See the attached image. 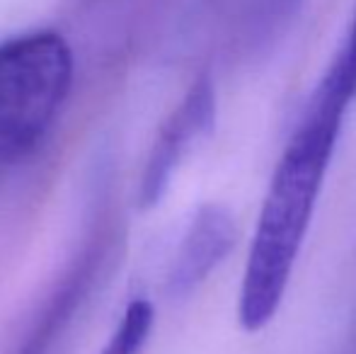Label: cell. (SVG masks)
<instances>
[{
	"instance_id": "cell-2",
	"label": "cell",
	"mask_w": 356,
	"mask_h": 354,
	"mask_svg": "<svg viewBox=\"0 0 356 354\" xmlns=\"http://www.w3.org/2000/svg\"><path fill=\"white\" fill-rule=\"evenodd\" d=\"M73 83V51L56 32L19 34L0 44V166L44 138Z\"/></svg>"
},
{
	"instance_id": "cell-1",
	"label": "cell",
	"mask_w": 356,
	"mask_h": 354,
	"mask_svg": "<svg viewBox=\"0 0 356 354\" xmlns=\"http://www.w3.org/2000/svg\"><path fill=\"white\" fill-rule=\"evenodd\" d=\"M352 102L354 97L339 83L320 78L274 168L240 284L243 330L267 328L282 306Z\"/></svg>"
},
{
	"instance_id": "cell-5",
	"label": "cell",
	"mask_w": 356,
	"mask_h": 354,
	"mask_svg": "<svg viewBox=\"0 0 356 354\" xmlns=\"http://www.w3.org/2000/svg\"><path fill=\"white\" fill-rule=\"evenodd\" d=\"M238 243L235 218L223 204H204L194 214L168 274V293L184 298L209 279Z\"/></svg>"
},
{
	"instance_id": "cell-3",
	"label": "cell",
	"mask_w": 356,
	"mask_h": 354,
	"mask_svg": "<svg viewBox=\"0 0 356 354\" xmlns=\"http://www.w3.org/2000/svg\"><path fill=\"white\" fill-rule=\"evenodd\" d=\"M216 122V90L209 76H199L182 97V102L163 122L138 187V202L143 209L155 207L165 197L175 170L189 153L194 141L207 136Z\"/></svg>"
},
{
	"instance_id": "cell-6",
	"label": "cell",
	"mask_w": 356,
	"mask_h": 354,
	"mask_svg": "<svg viewBox=\"0 0 356 354\" xmlns=\"http://www.w3.org/2000/svg\"><path fill=\"white\" fill-rule=\"evenodd\" d=\"M153 306L145 298L131 301L102 354H141L150 335V328H153Z\"/></svg>"
},
{
	"instance_id": "cell-4",
	"label": "cell",
	"mask_w": 356,
	"mask_h": 354,
	"mask_svg": "<svg viewBox=\"0 0 356 354\" xmlns=\"http://www.w3.org/2000/svg\"><path fill=\"white\" fill-rule=\"evenodd\" d=\"M109 257V238L99 233L92 238L83 255L73 262V267L66 272V277L58 282V287L51 291L49 301L44 303L42 313L37 316L34 325L29 328L27 337L19 342L15 354H54L58 342L73 325L75 316L88 301L95 282L99 279Z\"/></svg>"
}]
</instances>
